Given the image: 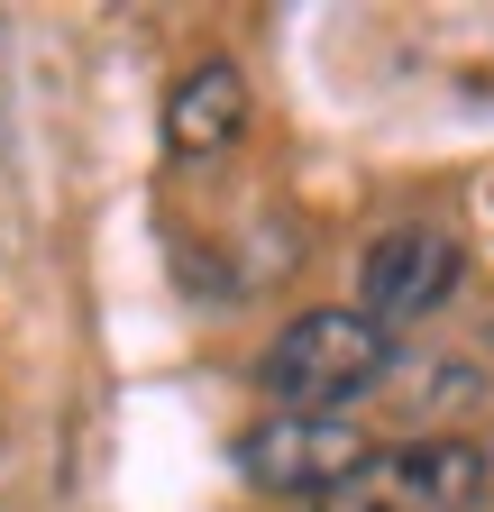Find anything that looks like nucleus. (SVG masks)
Returning a JSON list of instances; mask_svg holds the SVG:
<instances>
[{
    "mask_svg": "<svg viewBox=\"0 0 494 512\" xmlns=\"http://www.w3.org/2000/svg\"><path fill=\"white\" fill-rule=\"evenodd\" d=\"M238 128H247V74H238V64H220V55L193 64V74L165 92V147H174V156H220Z\"/></svg>",
    "mask_w": 494,
    "mask_h": 512,
    "instance_id": "39448f33",
    "label": "nucleus"
},
{
    "mask_svg": "<svg viewBox=\"0 0 494 512\" xmlns=\"http://www.w3.org/2000/svg\"><path fill=\"white\" fill-rule=\"evenodd\" d=\"M385 366H394V330H376V320L348 302V311L284 320L266 339V357H257V384H266L275 412H339L366 384H385Z\"/></svg>",
    "mask_w": 494,
    "mask_h": 512,
    "instance_id": "f257e3e1",
    "label": "nucleus"
},
{
    "mask_svg": "<svg viewBox=\"0 0 494 512\" xmlns=\"http://www.w3.org/2000/svg\"><path fill=\"white\" fill-rule=\"evenodd\" d=\"M366 458H376L366 430L339 421V412H266L257 430L238 439L247 485H266V494H330V485H348Z\"/></svg>",
    "mask_w": 494,
    "mask_h": 512,
    "instance_id": "20e7f679",
    "label": "nucleus"
},
{
    "mask_svg": "<svg viewBox=\"0 0 494 512\" xmlns=\"http://www.w3.org/2000/svg\"><path fill=\"white\" fill-rule=\"evenodd\" d=\"M476 494H485L476 439H403V448H376L348 485H330L321 512H467Z\"/></svg>",
    "mask_w": 494,
    "mask_h": 512,
    "instance_id": "f03ea898",
    "label": "nucleus"
},
{
    "mask_svg": "<svg viewBox=\"0 0 494 512\" xmlns=\"http://www.w3.org/2000/svg\"><path fill=\"white\" fill-rule=\"evenodd\" d=\"M458 238L440 220H394L385 238H366L357 256V311L376 330H403V320H430L449 293H458Z\"/></svg>",
    "mask_w": 494,
    "mask_h": 512,
    "instance_id": "7ed1b4c3",
    "label": "nucleus"
}]
</instances>
